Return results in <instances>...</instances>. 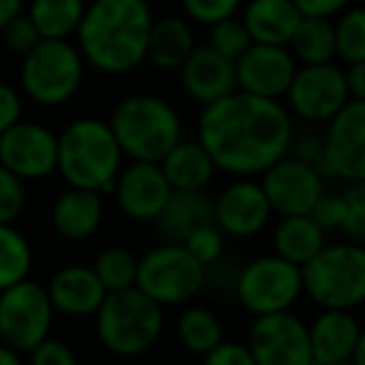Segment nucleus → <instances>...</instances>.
Returning <instances> with one entry per match:
<instances>
[{"mask_svg":"<svg viewBox=\"0 0 365 365\" xmlns=\"http://www.w3.org/2000/svg\"><path fill=\"white\" fill-rule=\"evenodd\" d=\"M23 13V0H0V31Z\"/></svg>","mask_w":365,"mask_h":365,"instance_id":"47","label":"nucleus"},{"mask_svg":"<svg viewBox=\"0 0 365 365\" xmlns=\"http://www.w3.org/2000/svg\"><path fill=\"white\" fill-rule=\"evenodd\" d=\"M288 155H295V158H300V160H308V163H313V165H318L320 155H323V133L305 130L303 135H295L293 133Z\"/></svg>","mask_w":365,"mask_h":365,"instance_id":"44","label":"nucleus"},{"mask_svg":"<svg viewBox=\"0 0 365 365\" xmlns=\"http://www.w3.org/2000/svg\"><path fill=\"white\" fill-rule=\"evenodd\" d=\"M290 53L303 66L333 63L335 58V23L330 18L303 16L288 43Z\"/></svg>","mask_w":365,"mask_h":365,"instance_id":"29","label":"nucleus"},{"mask_svg":"<svg viewBox=\"0 0 365 365\" xmlns=\"http://www.w3.org/2000/svg\"><path fill=\"white\" fill-rule=\"evenodd\" d=\"M28 365H81L71 343L61 338H46L28 353Z\"/></svg>","mask_w":365,"mask_h":365,"instance_id":"40","label":"nucleus"},{"mask_svg":"<svg viewBox=\"0 0 365 365\" xmlns=\"http://www.w3.org/2000/svg\"><path fill=\"white\" fill-rule=\"evenodd\" d=\"M56 308L48 288L26 278L0 293V343L18 353H31L51 338Z\"/></svg>","mask_w":365,"mask_h":365,"instance_id":"10","label":"nucleus"},{"mask_svg":"<svg viewBox=\"0 0 365 365\" xmlns=\"http://www.w3.org/2000/svg\"><path fill=\"white\" fill-rule=\"evenodd\" d=\"M208 46L215 53L230 58V61H238L250 46H253V38H250L248 28L243 26L240 18H228V21H220L215 26H210Z\"/></svg>","mask_w":365,"mask_h":365,"instance_id":"34","label":"nucleus"},{"mask_svg":"<svg viewBox=\"0 0 365 365\" xmlns=\"http://www.w3.org/2000/svg\"><path fill=\"white\" fill-rule=\"evenodd\" d=\"M113 195L123 213L138 223H155L173 195L160 163L130 160L118 173Z\"/></svg>","mask_w":365,"mask_h":365,"instance_id":"16","label":"nucleus"},{"mask_svg":"<svg viewBox=\"0 0 365 365\" xmlns=\"http://www.w3.org/2000/svg\"><path fill=\"white\" fill-rule=\"evenodd\" d=\"M290 115L300 118L308 125H323L330 123L350 101L345 71L333 63H318V66L298 68L288 93Z\"/></svg>","mask_w":365,"mask_h":365,"instance_id":"11","label":"nucleus"},{"mask_svg":"<svg viewBox=\"0 0 365 365\" xmlns=\"http://www.w3.org/2000/svg\"><path fill=\"white\" fill-rule=\"evenodd\" d=\"M180 86L185 96L200 108L220 101L238 91V78H235V61L215 53L210 46H195V51L182 63L180 71Z\"/></svg>","mask_w":365,"mask_h":365,"instance_id":"19","label":"nucleus"},{"mask_svg":"<svg viewBox=\"0 0 365 365\" xmlns=\"http://www.w3.org/2000/svg\"><path fill=\"white\" fill-rule=\"evenodd\" d=\"M123 158L110 123L101 118H76L58 135V173L71 188L113 193Z\"/></svg>","mask_w":365,"mask_h":365,"instance_id":"3","label":"nucleus"},{"mask_svg":"<svg viewBox=\"0 0 365 365\" xmlns=\"http://www.w3.org/2000/svg\"><path fill=\"white\" fill-rule=\"evenodd\" d=\"M205 223H215L213 200L203 190H173L165 210L153 225L168 243H182L195 228Z\"/></svg>","mask_w":365,"mask_h":365,"instance_id":"24","label":"nucleus"},{"mask_svg":"<svg viewBox=\"0 0 365 365\" xmlns=\"http://www.w3.org/2000/svg\"><path fill=\"white\" fill-rule=\"evenodd\" d=\"M148 0H93L78 28V48L86 66L103 76H125L148 58L153 28Z\"/></svg>","mask_w":365,"mask_h":365,"instance_id":"2","label":"nucleus"},{"mask_svg":"<svg viewBox=\"0 0 365 365\" xmlns=\"http://www.w3.org/2000/svg\"><path fill=\"white\" fill-rule=\"evenodd\" d=\"M295 73H298V61L293 58L288 46L253 43L235 61L238 91L250 93V96L270 98V101L285 98Z\"/></svg>","mask_w":365,"mask_h":365,"instance_id":"18","label":"nucleus"},{"mask_svg":"<svg viewBox=\"0 0 365 365\" xmlns=\"http://www.w3.org/2000/svg\"><path fill=\"white\" fill-rule=\"evenodd\" d=\"M175 335L190 355L205 358L225 340L223 320L203 305H190L175 320Z\"/></svg>","mask_w":365,"mask_h":365,"instance_id":"28","label":"nucleus"},{"mask_svg":"<svg viewBox=\"0 0 365 365\" xmlns=\"http://www.w3.org/2000/svg\"><path fill=\"white\" fill-rule=\"evenodd\" d=\"M208 285V268L200 265L182 243H163L138 258V283L160 308L190 303Z\"/></svg>","mask_w":365,"mask_h":365,"instance_id":"8","label":"nucleus"},{"mask_svg":"<svg viewBox=\"0 0 365 365\" xmlns=\"http://www.w3.org/2000/svg\"><path fill=\"white\" fill-rule=\"evenodd\" d=\"M313 365H353V360H338V363H313Z\"/></svg>","mask_w":365,"mask_h":365,"instance_id":"50","label":"nucleus"},{"mask_svg":"<svg viewBox=\"0 0 365 365\" xmlns=\"http://www.w3.org/2000/svg\"><path fill=\"white\" fill-rule=\"evenodd\" d=\"M308 333L313 363H338V360L353 358L363 328H360L353 310L323 308L308 325Z\"/></svg>","mask_w":365,"mask_h":365,"instance_id":"21","label":"nucleus"},{"mask_svg":"<svg viewBox=\"0 0 365 365\" xmlns=\"http://www.w3.org/2000/svg\"><path fill=\"white\" fill-rule=\"evenodd\" d=\"M93 270L98 273L108 293L135 288L138 283V258L125 245H108L106 250H101L93 263Z\"/></svg>","mask_w":365,"mask_h":365,"instance_id":"32","label":"nucleus"},{"mask_svg":"<svg viewBox=\"0 0 365 365\" xmlns=\"http://www.w3.org/2000/svg\"><path fill=\"white\" fill-rule=\"evenodd\" d=\"M160 168L173 190H205L218 170L203 143L185 138L163 158Z\"/></svg>","mask_w":365,"mask_h":365,"instance_id":"25","label":"nucleus"},{"mask_svg":"<svg viewBox=\"0 0 365 365\" xmlns=\"http://www.w3.org/2000/svg\"><path fill=\"white\" fill-rule=\"evenodd\" d=\"M203 365H258L250 348L238 340H223L215 350L203 358Z\"/></svg>","mask_w":365,"mask_h":365,"instance_id":"42","label":"nucleus"},{"mask_svg":"<svg viewBox=\"0 0 365 365\" xmlns=\"http://www.w3.org/2000/svg\"><path fill=\"white\" fill-rule=\"evenodd\" d=\"M46 288L56 313L66 315V318H96L98 308L108 295L106 285L101 283L93 265L81 263L56 270Z\"/></svg>","mask_w":365,"mask_h":365,"instance_id":"20","label":"nucleus"},{"mask_svg":"<svg viewBox=\"0 0 365 365\" xmlns=\"http://www.w3.org/2000/svg\"><path fill=\"white\" fill-rule=\"evenodd\" d=\"M86 8V0H31L28 18L36 23L43 38L68 41L81 28Z\"/></svg>","mask_w":365,"mask_h":365,"instance_id":"30","label":"nucleus"},{"mask_svg":"<svg viewBox=\"0 0 365 365\" xmlns=\"http://www.w3.org/2000/svg\"><path fill=\"white\" fill-rule=\"evenodd\" d=\"M28 205L26 182L0 165V225H13Z\"/></svg>","mask_w":365,"mask_h":365,"instance_id":"36","label":"nucleus"},{"mask_svg":"<svg viewBox=\"0 0 365 365\" xmlns=\"http://www.w3.org/2000/svg\"><path fill=\"white\" fill-rule=\"evenodd\" d=\"M238 303L248 313L270 315L290 310L305 293L303 268L280 255H260L238 270L233 288Z\"/></svg>","mask_w":365,"mask_h":365,"instance_id":"9","label":"nucleus"},{"mask_svg":"<svg viewBox=\"0 0 365 365\" xmlns=\"http://www.w3.org/2000/svg\"><path fill=\"white\" fill-rule=\"evenodd\" d=\"M180 3L190 21L208 28L220 21L235 18V13L243 6V0H180Z\"/></svg>","mask_w":365,"mask_h":365,"instance_id":"37","label":"nucleus"},{"mask_svg":"<svg viewBox=\"0 0 365 365\" xmlns=\"http://www.w3.org/2000/svg\"><path fill=\"white\" fill-rule=\"evenodd\" d=\"M33 270L31 240L16 225H0V293L26 280Z\"/></svg>","mask_w":365,"mask_h":365,"instance_id":"31","label":"nucleus"},{"mask_svg":"<svg viewBox=\"0 0 365 365\" xmlns=\"http://www.w3.org/2000/svg\"><path fill=\"white\" fill-rule=\"evenodd\" d=\"M303 288L320 308H360L365 303V245L355 240L325 243V248L303 265Z\"/></svg>","mask_w":365,"mask_h":365,"instance_id":"6","label":"nucleus"},{"mask_svg":"<svg viewBox=\"0 0 365 365\" xmlns=\"http://www.w3.org/2000/svg\"><path fill=\"white\" fill-rule=\"evenodd\" d=\"M270 215H273V208L268 203V195L260 180H253V178H235L213 200L215 225L228 238H255L270 223Z\"/></svg>","mask_w":365,"mask_h":365,"instance_id":"17","label":"nucleus"},{"mask_svg":"<svg viewBox=\"0 0 365 365\" xmlns=\"http://www.w3.org/2000/svg\"><path fill=\"white\" fill-rule=\"evenodd\" d=\"M308 215L325 230V233H330V230H343V225H345L343 193H323Z\"/></svg>","mask_w":365,"mask_h":365,"instance_id":"41","label":"nucleus"},{"mask_svg":"<svg viewBox=\"0 0 365 365\" xmlns=\"http://www.w3.org/2000/svg\"><path fill=\"white\" fill-rule=\"evenodd\" d=\"M163 328V308L138 288L108 293L96 313L98 343L115 358L145 355L160 340Z\"/></svg>","mask_w":365,"mask_h":365,"instance_id":"5","label":"nucleus"},{"mask_svg":"<svg viewBox=\"0 0 365 365\" xmlns=\"http://www.w3.org/2000/svg\"><path fill=\"white\" fill-rule=\"evenodd\" d=\"M0 66H3V48H0Z\"/></svg>","mask_w":365,"mask_h":365,"instance_id":"51","label":"nucleus"},{"mask_svg":"<svg viewBox=\"0 0 365 365\" xmlns=\"http://www.w3.org/2000/svg\"><path fill=\"white\" fill-rule=\"evenodd\" d=\"M303 16L313 18H335L343 11H348L353 0H293Z\"/></svg>","mask_w":365,"mask_h":365,"instance_id":"45","label":"nucleus"},{"mask_svg":"<svg viewBox=\"0 0 365 365\" xmlns=\"http://www.w3.org/2000/svg\"><path fill=\"white\" fill-rule=\"evenodd\" d=\"M335 56L348 66L365 61V6L348 8L335 21Z\"/></svg>","mask_w":365,"mask_h":365,"instance_id":"33","label":"nucleus"},{"mask_svg":"<svg viewBox=\"0 0 365 365\" xmlns=\"http://www.w3.org/2000/svg\"><path fill=\"white\" fill-rule=\"evenodd\" d=\"M23 120V98L8 83H0V135Z\"/></svg>","mask_w":365,"mask_h":365,"instance_id":"43","label":"nucleus"},{"mask_svg":"<svg viewBox=\"0 0 365 365\" xmlns=\"http://www.w3.org/2000/svg\"><path fill=\"white\" fill-rule=\"evenodd\" d=\"M345 198V225L343 233L350 240L365 245V182H353L343 193Z\"/></svg>","mask_w":365,"mask_h":365,"instance_id":"39","label":"nucleus"},{"mask_svg":"<svg viewBox=\"0 0 365 365\" xmlns=\"http://www.w3.org/2000/svg\"><path fill=\"white\" fill-rule=\"evenodd\" d=\"M0 365H26L23 363V353L8 348L6 343H0Z\"/></svg>","mask_w":365,"mask_h":365,"instance_id":"48","label":"nucleus"},{"mask_svg":"<svg viewBox=\"0 0 365 365\" xmlns=\"http://www.w3.org/2000/svg\"><path fill=\"white\" fill-rule=\"evenodd\" d=\"M303 13L293 0H248L243 8V26L253 43L288 46Z\"/></svg>","mask_w":365,"mask_h":365,"instance_id":"23","label":"nucleus"},{"mask_svg":"<svg viewBox=\"0 0 365 365\" xmlns=\"http://www.w3.org/2000/svg\"><path fill=\"white\" fill-rule=\"evenodd\" d=\"M345 81H348V91L353 101H365V61L350 63L345 71Z\"/></svg>","mask_w":365,"mask_h":365,"instance_id":"46","label":"nucleus"},{"mask_svg":"<svg viewBox=\"0 0 365 365\" xmlns=\"http://www.w3.org/2000/svg\"><path fill=\"white\" fill-rule=\"evenodd\" d=\"M110 128L123 155L160 163L182 140V118L173 103L153 93L128 96L113 108Z\"/></svg>","mask_w":365,"mask_h":365,"instance_id":"4","label":"nucleus"},{"mask_svg":"<svg viewBox=\"0 0 365 365\" xmlns=\"http://www.w3.org/2000/svg\"><path fill=\"white\" fill-rule=\"evenodd\" d=\"M225 238L228 235L218 228L215 223H205L200 228H195L188 238L182 240V245L188 248V253L198 260L200 265L210 268V265L220 263L225 255Z\"/></svg>","mask_w":365,"mask_h":365,"instance_id":"35","label":"nucleus"},{"mask_svg":"<svg viewBox=\"0 0 365 365\" xmlns=\"http://www.w3.org/2000/svg\"><path fill=\"white\" fill-rule=\"evenodd\" d=\"M353 365H365V330L360 333V340L355 345V353H353Z\"/></svg>","mask_w":365,"mask_h":365,"instance_id":"49","label":"nucleus"},{"mask_svg":"<svg viewBox=\"0 0 365 365\" xmlns=\"http://www.w3.org/2000/svg\"><path fill=\"white\" fill-rule=\"evenodd\" d=\"M260 185L268 195L273 213H278L280 218L308 215L325 193V175L313 163L285 155L260 175Z\"/></svg>","mask_w":365,"mask_h":365,"instance_id":"15","label":"nucleus"},{"mask_svg":"<svg viewBox=\"0 0 365 365\" xmlns=\"http://www.w3.org/2000/svg\"><path fill=\"white\" fill-rule=\"evenodd\" d=\"M106 215L101 193L86 188H68L53 200L51 225L61 238L86 240L98 233Z\"/></svg>","mask_w":365,"mask_h":365,"instance_id":"22","label":"nucleus"},{"mask_svg":"<svg viewBox=\"0 0 365 365\" xmlns=\"http://www.w3.org/2000/svg\"><path fill=\"white\" fill-rule=\"evenodd\" d=\"M195 51V38L188 21L178 16H165L160 21H153L150 36H148V58L158 71H180V66L188 61Z\"/></svg>","mask_w":365,"mask_h":365,"instance_id":"26","label":"nucleus"},{"mask_svg":"<svg viewBox=\"0 0 365 365\" xmlns=\"http://www.w3.org/2000/svg\"><path fill=\"white\" fill-rule=\"evenodd\" d=\"M0 38H3V46H6L8 51L16 53V56H21V58H26L28 53L43 41L41 31H38L36 23L28 18V13L26 16L21 13V16L13 18V21L0 31Z\"/></svg>","mask_w":365,"mask_h":365,"instance_id":"38","label":"nucleus"},{"mask_svg":"<svg viewBox=\"0 0 365 365\" xmlns=\"http://www.w3.org/2000/svg\"><path fill=\"white\" fill-rule=\"evenodd\" d=\"M245 345L258 365H313L308 323L293 310L258 315Z\"/></svg>","mask_w":365,"mask_h":365,"instance_id":"13","label":"nucleus"},{"mask_svg":"<svg viewBox=\"0 0 365 365\" xmlns=\"http://www.w3.org/2000/svg\"><path fill=\"white\" fill-rule=\"evenodd\" d=\"M325 238L328 233L310 215H285L273 230V253L303 268L325 248Z\"/></svg>","mask_w":365,"mask_h":365,"instance_id":"27","label":"nucleus"},{"mask_svg":"<svg viewBox=\"0 0 365 365\" xmlns=\"http://www.w3.org/2000/svg\"><path fill=\"white\" fill-rule=\"evenodd\" d=\"M293 115L280 101L233 91L200 110L198 140L215 168L233 178L263 175L290 153Z\"/></svg>","mask_w":365,"mask_h":365,"instance_id":"1","label":"nucleus"},{"mask_svg":"<svg viewBox=\"0 0 365 365\" xmlns=\"http://www.w3.org/2000/svg\"><path fill=\"white\" fill-rule=\"evenodd\" d=\"M318 170L348 185L365 182V101H353L323 130Z\"/></svg>","mask_w":365,"mask_h":365,"instance_id":"12","label":"nucleus"},{"mask_svg":"<svg viewBox=\"0 0 365 365\" xmlns=\"http://www.w3.org/2000/svg\"><path fill=\"white\" fill-rule=\"evenodd\" d=\"M86 78V61L71 41L43 38L21 66V88L28 101L41 108L66 106L81 91Z\"/></svg>","mask_w":365,"mask_h":365,"instance_id":"7","label":"nucleus"},{"mask_svg":"<svg viewBox=\"0 0 365 365\" xmlns=\"http://www.w3.org/2000/svg\"><path fill=\"white\" fill-rule=\"evenodd\" d=\"M0 165L23 182L46 180L58 173V135L36 120H18L0 135Z\"/></svg>","mask_w":365,"mask_h":365,"instance_id":"14","label":"nucleus"}]
</instances>
